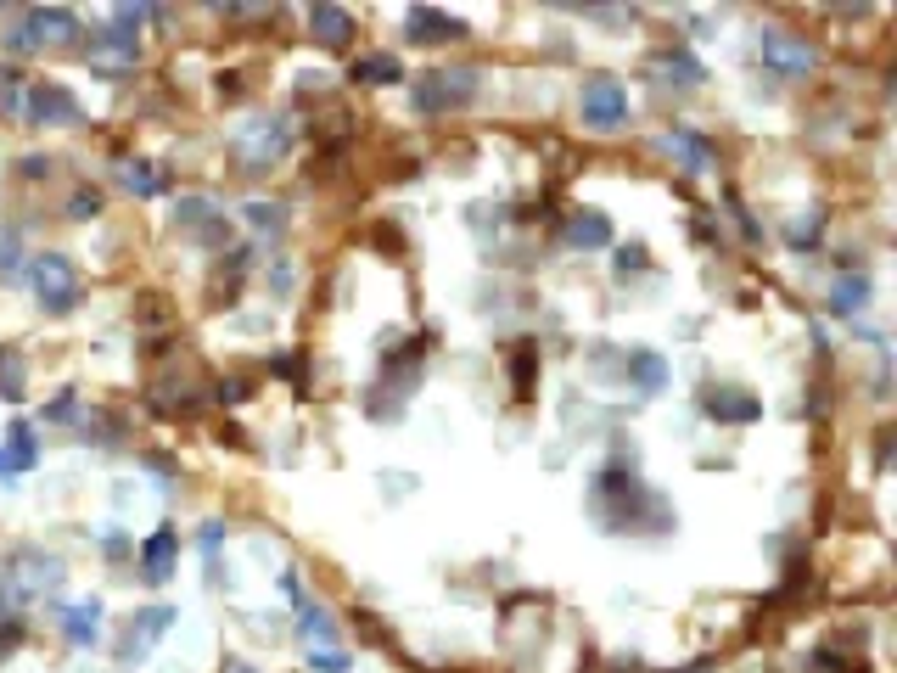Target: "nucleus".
Here are the masks:
<instances>
[{
  "label": "nucleus",
  "instance_id": "f8f14e48",
  "mask_svg": "<svg viewBox=\"0 0 897 673\" xmlns=\"http://www.w3.org/2000/svg\"><path fill=\"white\" fill-rule=\"evenodd\" d=\"M309 34L326 51H348L354 45V12L348 6H309Z\"/></svg>",
  "mask_w": 897,
  "mask_h": 673
},
{
  "label": "nucleus",
  "instance_id": "9d476101",
  "mask_svg": "<svg viewBox=\"0 0 897 673\" xmlns=\"http://www.w3.org/2000/svg\"><path fill=\"white\" fill-rule=\"evenodd\" d=\"M169 629H174V606H152V612H141V617H135V623L124 629L118 662H141L146 651H152V640H163Z\"/></svg>",
  "mask_w": 897,
  "mask_h": 673
},
{
  "label": "nucleus",
  "instance_id": "0eeeda50",
  "mask_svg": "<svg viewBox=\"0 0 897 673\" xmlns=\"http://www.w3.org/2000/svg\"><path fill=\"white\" fill-rule=\"evenodd\" d=\"M701 410H707L718 427H746V421L763 416V399L746 393V387H735V382H707L701 387Z\"/></svg>",
  "mask_w": 897,
  "mask_h": 673
},
{
  "label": "nucleus",
  "instance_id": "6ab92c4d",
  "mask_svg": "<svg viewBox=\"0 0 897 673\" xmlns=\"http://www.w3.org/2000/svg\"><path fill=\"white\" fill-rule=\"evenodd\" d=\"M118 180H124L135 197H163V191H169V174L146 158H118Z\"/></svg>",
  "mask_w": 897,
  "mask_h": 673
},
{
  "label": "nucleus",
  "instance_id": "bb28decb",
  "mask_svg": "<svg viewBox=\"0 0 897 673\" xmlns=\"http://www.w3.org/2000/svg\"><path fill=\"white\" fill-rule=\"evenodd\" d=\"M819 225H825V214H813V219H797V225H791V236H785V242L797 247V253H808V247L819 242Z\"/></svg>",
  "mask_w": 897,
  "mask_h": 673
},
{
  "label": "nucleus",
  "instance_id": "473e14b6",
  "mask_svg": "<svg viewBox=\"0 0 897 673\" xmlns=\"http://www.w3.org/2000/svg\"><path fill=\"white\" fill-rule=\"evenodd\" d=\"M275 371H281V376H292V382H298V376H303V365H298V354H281V359H275ZM298 387H303V382H298Z\"/></svg>",
  "mask_w": 897,
  "mask_h": 673
},
{
  "label": "nucleus",
  "instance_id": "a211bd4d",
  "mask_svg": "<svg viewBox=\"0 0 897 673\" xmlns=\"http://www.w3.org/2000/svg\"><path fill=\"white\" fill-rule=\"evenodd\" d=\"M628 382L640 387L645 399H656V393L668 387V359L651 354V348H634V354H628Z\"/></svg>",
  "mask_w": 897,
  "mask_h": 673
},
{
  "label": "nucleus",
  "instance_id": "dca6fc26",
  "mask_svg": "<svg viewBox=\"0 0 897 673\" xmlns=\"http://www.w3.org/2000/svg\"><path fill=\"white\" fill-rule=\"evenodd\" d=\"M57 617H62V634H68V645H96V634H101V601L90 595V601H73V606H57Z\"/></svg>",
  "mask_w": 897,
  "mask_h": 673
},
{
  "label": "nucleus",
  "instance_id": "9b49d317",
  "mask_svg": "<svg viewBox=\"0 0 897 673\" xmlns=\"http://www.w3.org/2000/svg\"><path fill=\"white\" fill-rule=\"evenodd\" d=\"M567 247L572 253H606V247H617L612 219L600 214V208H578V214L567 219Z\"/></svg>",
  "mask_w": 897,
  "mask_h": 673
},
{
  "label": "nucleus",
  "instance_id": "6e6552de",
  "mask_svg": "<svg viewBox=\"0 0 897 673\" xmlns=\"http://www.w3.org/2000/svg\"><path fill=\"white\" fill-rule=\"evenodd\" d=\"M471 23L455 12H438V6H410L404 12V40L410 45H449V40H466Z\"/></svg>",
  "mask_w": 897,
  "mask_h": 673
},
{
  "label": "nucleus",
  "instance_id": "20e7f679",
  "mask_svg": "<svg viewBox=\"0 0 897 673\" xmlns=\"http://www.w3.org/2000/svg\"><path fill=\"white\" fill-rule=\"evenodd\" d=\"M79 40V17L68 6H45V12H29L12 29V51H45V45H73Z\"/></svg>",
  "mask_w": 897,
  "mask_h": 673
},
{
  "label": "nucleus",
  "instance_id": "f03ea898",
  "mask_svg": "<svg viewBox=\"0 0 897 673\" xmlns=\"http://www.w3.org/2000/svg\"><path fill=\"white\" fill-rule=\"evenodd\" d=\"M578 118L600 135H617L628 124V90L617 73H589L584 90H578Z\"/></svg>",
  "mask_w": 897,
  "mask_h": 673
},
{
  "label": "nucleus",
  "instance_id": "cd10ccee",
  "mask_svg": "<svg viewBox=\"0 0 897 673\" xmlns=\"http://www.w3.org/2000/svg\"><path fill=\"white\" fill-rule=\"evenodd\" d=\"M247 219H253L258 230H275V236L286 230V208H264V202H247Z\"/></svg>",
  "mask_w": 897,
  "mask_h": 673
},
{
  "label": "nucleus",
  "instance_id": "72a5a7b5",
  "mask_svg": "<svg viewBox=\"0 0 897 673\" xmlns=\"http://www.w3.org/2000/svg\"><path fill=\"white\" fill-rule=\"evenodd\" d=\"M0 477H6V483H12V466H6V449H0Z\"/></svg>",
  "mask_w": 897,
  "mask_h": 673
},
{
  "label": "nucleus",
  "instance_id": "412c9836",
  "mask_svg": "<svg viewBox=\"0 0 897 673\" xmlns=\"http://www.w3.org/2000/svg\"><path fill=\"white\" fill-rule=\"evenodd\" d=\"M651 68L662 73V79H679V85H701V79H707V68H701L690 51H656Z\"/></svg>",
  "mask_w": 897,
  "mask_h": 673
},
{
  "label": "nucleus",
  "instance_id": "ddd939ff",
  "mask_svg": "<svg viewBox=\"0 0 897 673\" xmlns=\"http://www.w3.org/2000/svg\"><path fill=\"white\" fill-rule=\"evenodd\" d=\"M29 118H40V124H73V118H79V101L62 85L40 79V85H29Z\"/></svg>",
  "mask_w": 897,
  "mask_h": 673
},
{
  "label": "nucleus",
  "instance_id": "4468645a",
  "mask_svg": "<svg viewBox=\"0 0 897 673\" xmlns=\"http://www.w3.org/2000/svg\"><path fill=\"white\" fill-rule=\"evenodd\" d=\"M174 556H180V533L169 528V522H163V528L152 533V539H146L141 545V578L146 584H169V573H174Z\"/></svg>",
  "mask_w": 897,
  "mask_h": 673
},
{
  "label": "nucleus",
  "instance_id": "f3484780",
  "mask_svg": "<svg viewBox=\"0 0 897 673\" xmlns=\"http://www.w3.org/2000/svg\"><path fill=\"white\" fill-rule=\"evenodd\" d=\"M348 79L354 85H404V62L387 57V51H371V57L348 62Z\"/></svg>",
  "mask_w": 897,
  "mask_h": 673
},
{
  "label": "nucleus",
  "instance_id": "4be33fe9",
  "mask_svg": "<svg viewBox=\"0 0 897 673\" xmlns=\"http://www.w3.org/2000/svg\"><path fill=\"white\" fill-rule=\"evenodd\" d=\"M830 309H836V315H864L869 309V281L864 275H841L836 292H830Z\"/></svg>",
  "mask_w": 897,
  "mask_h": 673
},
{
  "label": "nucleus",
  "instance_id": "2eb2a0df",
  "mask_svg": "<svg viewBox=\"0 0 897 673\" xmlns=\"http://www.w3.org/2000/svg\"><path fill=\"white\" fill-rule=\"evenodd\" d=\"M662 146H668L673 158L684 163V174H707L712 158H718V146H712L707 135H696V129H668V135H662Z\"/></svg>",
  "mask_w": 897,
  "mask_h": 673
},
{
  "label": "nucleus",
  "instance_id": "b1692460",
  "mask_svg": "<svg viewBox=\"0 0 897 673\" xmlns=\"http://www.w3.org/2000/svg\"><path fill=\"white\" fill-rule=\"evenodd\" d=\"M533 371H539V348L533 343H516L511 348V382H516V399L533 393Z\"/></svg>",
  "mask_w": 897,
  "mask_h": 673
},
{
  "label": "nucleus",
  "instance_id": "5701e85b",
  "mask_svg": "<svg viewBox=\"0 0 897 673\" xmlns=\"http://www.w3.org/2000/svg\"><path fill=\"white\" fill-rule=\"evenodd\" d=\"M23 354H17V348H0V399H23V393H29V387H23Z\"/></svg>",
  "mask_w": 897,
  "mask_h": 673
},
{
  "label": "nucleus",
  "instance_id": "c756f323",
  "mask_svg": "<svg viewBox=\"0 0 897 673\" xmlns=\"http://www.w3.org/2000/svg\"><path fill=\"white\" fill-rule=\"evenodd\" d=\"M197 545H202V556L214 561V556H219V545H225V522H208V528L197 533Z\"/></svg>",
  "mask_w": 897,
  "mask_h": 673
},
{
  "label": "nucleus",
  "instance_id": "2f4dec72",
  "mask_svg": "<svg viewBox=\"0 0 897 673\" xmlns=\"http://www.w3.org/2000/svg\"><path fill=\"white\" fill-rule=\"evenodd\" d=\"M247 393H253V387H247L242 376H230V382H219V404H225V399L236 404V399H247Z\"/></svg>",
  "mask_w": 897,
  "mask_h": 673
},
{
  "label": "nucleus",
  "instance_id": "c85d7f7f",
  "mask_svg": "<svg viewBox=\"0 0 897 673\" xmlns=\"http://www.w3.org/2000/svg\"><path fill=\"white\" fill-rule=\"evenodd\" d=\"M645 264H651V258H645V247H640V242L617 247V275H623V281H628V275H640Z\"/></svg>",
  "mask_w": 897,
  "mask_h": 673
},
{
  "label": "nucleus",
  "instance_id": "423d86ee",
  "mask_svg": "<svg viewBox=\"0 0 897 673\" xmlns=\"http://www.w3.org/2000/svg\"><path fill=\"white\" fill-rule=\"evenodd\" d=\"M757 51H763V62H769L780 79H808V73L819 68L813 45L797 40V34H785V29H763L757 34Z\"/></svg>",
  "mask_w": 897,
  "mask_h": 673
},
{
  "label": "nucleus",
  "instance_id": "7c9ffc66",
  "mask_svg": "<svg viewBox=\"0 0 897 673\" xmlns=\"http://www.w3.org/2000/svg\"><path fill=\"white\" fill-rule=\"evenodd\" d=\"M17 258H23V253H17V236H12V230H0V275H12Z\"/></svg>",
  "mask_w": 897,
  "mask_h": 673
},
{
  "label": "nucleus",
  "instance_id": "39448f33",
  "mask_svg": "<svg viewBox=\"0 0 897 673\" xmlns=\"http://www.w3.org/2000/svg\"><path fill=\"white\" fill-rule=\"evenodd\" d=\"M135 57H141V40H135V29H118V23H107V29H90V68L107 73V79H118V73H135Z\"/></svg>",
  "mask_w": 897,
  "mask_h": 673
},
{
  "label": "nucleus",
  "instance_id": "f704fd0d",
  "mask_svg": "<svg viewBox=\"0 0 897 673\" xmlns=\"http://www.w3.org/2000/svg\"><path fill=\"white\" fill-rule=\"evenodd\" d=\"M230 673H258V668H247V662H236V668H230Z\"/></svg>",
  "mask_w": 897,
  "mask_h": 673
},
{
  "label": "nucleus",
  "instance_id": "aec40b11",
  "mask_svg": "<svg viewBox=\"0 0 897 673\" xmlns=\"http://www.w3.org/2000/svg\"><path fill=\"white\" fill-rule=\"evenodd\" d=\"M34 460H40V444H34V427H29V421H12V432H6V466H12V477L34 472Z\"/></svg>",
  "mask_w": 897,
  "mask_h": 673
},
{
  "label": "nucleus",
  "instance_id": "393cba45",
  "mask_svg": "<svg viewBox=\"0 0 897 673\" xmlns=\"http://www.w3.org/2000/svg\"><path fill=\"white\" fill-rule=\"evenodd\" d=\"M309 668L314 673H348V668H354V657L337 651V645H320V651H309Z\"/></svg>",
  "mask_w": 897,
  "mask_h": 673
},
{
  "label": "nucleus",
  "instance_id": "7ed1b4c3",
  "mask_svg": "<svg viewBox=\"0 0 897 673\" xmlns=\"http://www.w3.org/2000/svg\"><path fill=\"white\" fill-rule=\"evenodd\" d=\"M79 264L68 253H40L34 258V298L45 315H73L79 309Z\"/></svg>",
  "mask_w": 897,
  "mask_h": 673
},
{
  "label": "nucleus",
  "instance_id": "f257e3e1",
  "mask_svg": "<svg viewBox=\"0 0 897 673\" xmlns=\"http://www.w3.org/2000/svg\"><path fill=\"white\" fill-rule=\"evenodd\" d=\"M477 85H483V73L471 68V62H455V68H432L427 79H415V113H455V107H466L471 96H477Z\"/></svg>",
  "mask_w": 897,
  "mask_h": 673
},
{
  "label": "nucleus",
  "instance_id": "a878e982",
  "mask_svg": "<svg viewBox=\"0 0 897 673\" xmlns=\"http://www.w3.org/2000/svg\"><path fill=\"white\" fill-rule=\"evenodd\" d=\"M68 214H73V219H96V214H101V191H96V186H79V191L68 197Z\"/></svg>",
  "mask_w": 897,
  "mask_h": 673
},
{
  "label": "nucleus",
  "instance_id": "1a4fd4ad",
  "mask_svg": "<svg viewBox=\"0 0 897 673\" xmlns=\"http://www.w3.org/2000/svg\"><path fill=\"white\" fill-rule=\"evenodd\" d=\"M286 146H292V124H286V113L275 118H258L253 129L242 135V163L247 169H264V163H281Z\"/></svg>",
  "mask_w": 897,
  "mask_h": 673
}]
</instances>
